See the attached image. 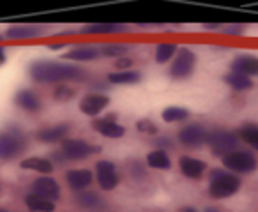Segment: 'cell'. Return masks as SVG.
I'll return each mask as SVG.
<instances>
[{
    "label": "cell",
    "instance_id": "19",
    "mask_svg": "<svg viewBox=\"0 0 258 212\" xmlns=\"http://www.w3.org/2000/svg\"><path fill=\"white\" fill-rule=\"evenodd\" d=\"M44 32V29L41 25H27V23H22V25H11L8 30H6V37L13 41H20V39H36V37H41V34Z\"/></svg>",
    "mask_w": 258,
    "mask_h": 212
},
{
    "label": "cell",
    "instance_id": "7",
    "mask_svg": "<svg viewBox=\"0 0 258 212\" xmlns=\"http://www.w3.org/2000/svg\"><path fill=\"white\" fill-rule=\"evenodd\" d=\"M195 67H197V55L189 48H179L170 64V78L175 82L186 80L195 73Z\"/></svg>",
    "mask_w": 258,
    "mask_h": 212
},
{
    "label": "cell",
    "instance_id": "15",
    "mask_svg": "<svg viewBox=\"0 0 258 212\" xmlns=\"http://www.w3.org/2000/svg\"><path fill=\"white\" fill-rule=\"evenodd\" d=\"M69 131H71V124L60 122V124H55V126L39 129L36 133V138L41 142V144H57V142L66 140V136L69 134Z\"/></svg>",
    "mask_w": 258,
    "mask_h": 212
},
{
    "label": "cell",
    "instance_id": "1",
    "mask_svg": "<svg viewBox=\"0 0 258 212\" xmlns=\"http://www.w3.org/2000/svg\"><path fill=\"white\" fill-rule=\"evenodd\" d=\"M29 76L36 83H64L83 82L87 80V71L75 64H62L58 60H36L30 64Z\"/></svg>",
    "mask_w": 258,
    "mask_h": 212
},
{
    "label": "cell",
    "instance_id": "20",
    "mask_svg": "<svg viewBox=\"0 0 258 212\" xmlns=\"http://www.w3.org/2000/svg\"><path fill=\"white\" fill-rule=\"evenodd\" d=\"M230 69L246 76H258V57L254 55H237L230 64Z\"/></svg>",
    "mask_w": 258,
    "mask_h": 212
},
{
    "label": "cell",
    "instance_id": "32",
    "mask_svg": "<svg viewBox=\"0 0 258 212\" xmlns=\"http://www.w3.org/2000/svg\"><path fill=\"white\" fill-rule=\"evenodd\" d=\"M137 129L140 131L142 134H156L158 133V126H156L152 120H149V119H140V120H137Z\"/></svg>",
    "mask_w": 258,
    "mask_h": 212
},
{
    "label": "cell",
    "instance_id": "23",
    "mask_svg": "<svg viewBox=\"0 0 258 212\" xmlns=\"http://www.w3.org/2000/svg\"><path fill=\"white\" fill-rule=\"evenodd\" d=\"M225 83L230 87L232 90L235 92H246V90L253 89V80L251 76H246L242 73H235V71H230L228 75H225Z\"/></svg>",
    "mask_w": 258,
    "mask_h": 212
},
{
    "label": "cell",
    "instance_id": "8",
    "mask_svg": "<svg viewBox=\"0 0 258 212\" xmlns=\"http://www.w3.org/2000/svg\"><path fill=\"white\" fill-rule=\"evenodd\" d=\"M96 180L99 184V187L103 191H111L118 186V172L117 166L111 161H106V159H101V161L96 163Z\"/></svg>",
    "mask_w": 258,
    "mask_h": 212
},
{
    "label": "cell",
    "instance_id": "3",
    "mask_svg": "<svg viewBox=\"0 0 258 212\" xmlns=\"http://www.w3.org/2000/svg\"><path fill=\"white\" fill-rule=\"evenodd\" d=\"M25 133L18 126H9L0 131V161H13L27 151Z\"/></svg>",
    "mask_w": 258,
    "mask_h": 212
},
{
    "label": "cell",
    "instance_id": "34",
    "mask_svg": "<svg viewBox=\"0 0 258 212\" xmlns=\"http://www.w3.org/2000/svg\"><path fill=\"white\" fill-rule=\"evenodd\" d=\"M225 32L232 34V36H240V34L244 32V27L242 25H228V27H225Z\"/></svg>",
    "mask_w": 258,
    "mask_h": 212
},
{
    "label": "cell",
    "instance_id": "10",
    "mask_svg": "<svg viewBox=\"0 0 258 212\" xmlns=\"http://www.w3.org/2000/svg\"><path fill=\"white\" fill-rule=\"evenodd\" d=\"M92 129L99 133L104 138H111V140H118L125 134V127L115 120V115L106 117H94L92 120Z\"/></svg>",
    "mask_w": 258,
    "mask_h": 212
},
{
    "label": "cell",
    "instance_id": "16",
    "mask_svg": "<svg viewBox=\"0 0 258 212\" xmlns=\"http://www.w3.org/2000/svg\"><path fill=\"white\" fill-rule=\"evenodd\" d=\"M76 203L89 212H101L106 208V201L101 194H97L96 191H80L76 193Z\"/></svg>",
    "mask_w": 258,
    "mask_h": 212
},
{
    "label": "cell",
    "instance_id": "21",
    "mask_svg": "<svg viewBox=\"0 0 258 212\" xmlns=\"http://www.w3.org/2000/svg\"><path fill=\"white\" fill-rule=\"evenodd\" d=\"M20 168L30 170V172H36V173H39V175H50L55 170V165L50 158H37V156H34V158L23 159V161L20 163Z\"/></svg>",
    "mask_w": 258,
    "mask_h": 212
},
{
    "label": "cell",
    "instance_id": "35",
    "mask_svg": "<svg viewBox=\"0 0 258 212\" xmlns=\"http://www.w3.org/2000/svg\"><path fill=\"white\" fill-rule=\"evenodd\" d=\"M68 46V43H50L48 44V48H50V50H62V48H66Z\"/></svg>",
    "mask_w": 258,
    "mask_h": 212
},
{
    "label": "cell",
    "instance_id": "33",
    "mask_svg": "<svg viewBox=\"0 0 258 212\" xmlns=\"http://www.w3.org/2000/svg\"><path fill=\"white\" fill-rule=\"evenodd\" d=\"M133 58L129 57H120V58H115V67H117V71H127V69L133 67Z\"/></svg>",
    "mask_w": 258,
    "mask_h": 212
},
{
    "label": "cell",
    "instance_id": "31",
    "mask_svg": "<svg viewBox=\"0 0 258 212\" xmlns=\"http://www.w3.org/2000/svg\"><path fill=\"white\" fill-rule=\"evenodd\" d=\"M75 96H76L75 89H71L69 85H64V83H58L53 90V99L58 101V103H68V101H71Z\"/></svg>",
    "mask_w": 258,
    "mask_h": 212
},
{
    "label": "cell",
    "instance_id": "37",
    "mask_svg": "<svg viewBox=\"0 0 258 212\" xmlns=\"http://www.w3.org/2000/svg\"><path fill=\"white\" fill-rule=\"evenodd\" d=\"M179 212H198V210H197L195 207H191V205H187V207H182V208H180Z\"/></svg>",
    "mask_w": 258,
    "mask_h": 212
},
{
    "label": "cell",
    "instance_id": "4",
    "mask_svg": "<svg viewBox=\"0 0 258 212\" xmlns=\"http://www.w3.org/2000/svg\"><path fill=\"white\" fill-rule=\"evenodd\" d=\"M221 161L226 170H230L233 173H240V175L253 173L258 168L256 156L249 151H232L226 156H223Z\"/></svg>",
    "mask_w": 258,
    "mask_h": 212
},
{
    "label": "cell",
    "instance_id": "38",
    "mask_svg": "<svg viewBox=\"0 0 258 212\" xmlns=\"http://www.w3.org/2000/svg\"><path fill=\"white\" fill-rule=\"evenodd\" d=\"M204 212H223V210H219V208H216V207H207Z\"/></svg>",
    "mask_w": 258,
    "mask_h": 212
},
{
    "label": "cell",
    "instance_id": "6",
    "mask_svg": "<svg viewBox=\"0 0 258 212\" xmlns=\"http://www.w3.org/2000/svg\"><path fill=\"white\" fill-rule=\"evenodd\" d=\"M239 134L233 133V131H226V129H216L209 133L207 138V145L211 147V152L218 158H223L228 152L237 151L239 147Z\"/></svg>",
    "mask_w": 258,
    "mask_h": 212
},
{
    "label": "cell",
    "instance_id": "24",
    "mask_svg": "<svg viewBox=\"0 0 258 212\" xmlns=\"http://www.w3.org/2000/svg\"><path fill=\"white\" fill-rule=\"evenodd\" d=\"M25 205L30 212H55V201L46 200L32 191L25 196Z\"/></svg>",
    "mask_w": 258,
    "mask_h": 212
},
{
    "label": "cell",
    "instance_id": "17",
    "mask_svg": "<svg viewBox=\"0 0 258 212\" xmlns=\"http://www.w3.org/2000/svg\"><path fill=\"white\" fill-rule=\"evenodd\" d=\"M99 57H103L101 55V48L94 46V44H78V46L69 50L64 55V58L73 62H92L97 60Z\"/></svg>",
    "mask_w": 258,
    "mask_h": 212
},
{
    "label": "cell",
    "instance_id": "27",
    "mask_svg": "<svg viewBox=\"0 0 258 212\" xmlns=\"http://www.w3.org/2000/svg\"><path fill=\"white\" fill-rule=\"evenodd\" d=\"M161 119L166 124H175V122H184L189 119V110L184 106H166L161 112Z\"/></svg>",
    "mask_w": 258,
    "mask_h": 212
},
{
    "label": "cell",
    "instance_id": "28",
    "mask_svg": "<svg viewBox=\"0 0 258 212\" xmlns=\"http://www.w3.org/2000/svg\"><path fill=\"white\" fill-rule=\"evenodd\" d=\"M237 134H239V138L244 142V144L253 147L254 151L258 152V124H253V122L244 124V126H240V129Z\"/></svg>",
    "mask_w": 258,
    "mask_h": 212
},
{
    "label": "cell",
    "instance_id": "18",
    "mask_svg": "<svg viewBox=\"0 0 258 212\" xmlns=\"http://www.w3.org/2000/svg\"><path fill=\"white\" fill-rule=\"evenodd\" d=\"M179 168H180V172H182L184 177L198 180V179L204 177V172H205V168H207V165H205L202 159L191 158V156H180Z\"/></svg>",
    "mask_w": 258,
    "mask_h": 212
},
{
    "label": "cell",
    "instance_id": "5",
    "mask_svg": "<svg viewBox=\"0 0 258 212\" xmlns=\"http://www.w3.org/2000/svg\"><path fill=\"white\" fill-rule=\"evenodd\" d=\"M60 152L64 154L66 161H82L94 154H99L101 147L80 138H66L60 144Z\"/></svg>",
    "mask_w": 258,
    "mask_h": 212
},
{
    "label": "cell",
    "instance_id": "39",
    "mask_svg": "<svg viewBox=\"0 0 258 212\" xmlns=\"http://www.w3.org/2000/svg\"><path fill=\"white\" fill-rule=\"evenodd\" d=\"M4 37H6V36H2V34H0V43H2V41H4Z\"/></svg>",
    "mask_w": 258,
    "mask_h": 212
},
{
    "label": "cell",
    "instance_id": "9",
    "mask_svg": "<svg viewBox=\"0 0 258 212\" xmlns=\"http://www.w3.org/2000/svg\"><path fill=\"white\" fill-rule=\"evenodd\" d=\"M177 138H179V142L184 145V147L197 149V147H202V145L207 144L209 131L205 129L202 124H187V126H184L182 129L179 131Z\"/></svg>",
    "mask_w": 258,
    "mask_h": 212
},
{
    "label": "cell",
    "instance_id": "12",
    "mask_svg": "<svg viewBox=\"0 0 258 212\" xmlns=\"http://www.w3.org/2000/svg\"><path fill=\"white\" fill-rule=\"evenodd\" d=\"M30 191L39 194V196L46 198V200H51V201H57L58 198H60V186H58V182L53 179V177H48V175L37 177V179L32 182Z\"/></svg>",
    "mask_w": 258,
    "mask_h": 212
},
{
    "label": "cell",
    "instance_id": "25",
    "mask_svg": "<svg viewBox=\"0 0 258 212\" xmlns=\"http://www.w3.org/2000/svg\"><path fill=\"white\" fill-rule=\"evenodd\" d=\"M147 166L154 170H170L172 168V161H170V156L166 151L158 149V151H152L147 154Z\"/></svg>",
    "mask_w": 258,
    "mask_h": 212
},
{
    "label": "cell",
    "instance_id": "40",
    "mask_svg": "<svg viewBox=\"0 0 258 212\" xmlns=\"http://www.w3.org/2000/svg\"><path fill=\"white\" fill-rule=\"evenodd\" d=\"M0 212H9V210H6V208H0Z\"/></svg>",
    "mask_w": 258,
    "mask_h": 212
},
{
    "label": "cell",
    "instance_id": "2",
    "mask_svg": "<svg viewBox=\"0 0 258 212\" xmlns=\"http://www.w3.org/2000/svg\"><path fill=\"white\" fill-rule=\"evenodd\" d=\"M242 182L237 173L226 168H214L209 175V196L214 200H225L230 198L240 189Z\"/></svg>",
    "mask_w": 258,
    "mask_h": 212
},
{
    "label": "cell",
    "instance_id": "22",
    "mask_svg": "<svg viewBox=\"0 0 258 212\" xmlns=\"http://www.w3.org/2000/svg\"><path fill=\"white\" fill-rule=\"evenodd\" d=\"M108 83L111 85H137L142 82V73L127 69V71H115L106 76Z\"/></svg>",
    "mask_w": 258,
    "mask_h": 212
},
{
    "label": "cell",
    "instance_id": "14",
    "mask_svg": "<svg viewBox=\"0 0 258 212\" xmlns=\"http://www.w3.org/2000/svg\"><path fill=\"white\" fill-rule=\"evenodd\" d=\"M15 104L20 110H23V112H27V113H37L43 108V103H41L39 96L30 89L18 90L15 96Z\"/></svg>",
    "mask_w": 258,
    "mask_h": 212
},
{
    "label": "cell",
    "instance_id": "26",
    "mask_svg": "<svg viewBox=\"0 0 258 212\" xmlns=\"http://www.w3.org/2000/svg\"><path fill=\"white\" fill-rule=\"evenodd\" d=\"M127 27L120 25V23H90L82 29L83 34H117L125 32Z\"/></svg>",
    "mask_w": 258,
    "mask_h": 212
},
{
    "label": "cell",
    "instance_id": "11",
    "mask_svg": "<svg viewBox=\"0 0 258 212\" xmlns=\"http://www.w3.org/2000/svg\"><path fill=\"white\" fill-rule=\"evenodd\" d=\"M108 104H110V97L104 96V94H87L80 101V112L87 117H99V113H103L106 110Z\"/></svg>",
    "mask_w": 258,
    "mask_h": 212
},
{
    "label": "cell",
    "instance_id": "29",
    "mask_svg": "<svg viewBox=\"0 0 258 212\" xmlns=\"http://www.w3.org/2000/svg\"><path fill=\"white\" fill-rule=\"evenodd\" d=\"M177 50H179V46L175 43H159L154 51V60L158 64H166L168 60H173Z\"/></svg>",
    "mask_w": 258,
    "mask_h": 212
},
{
    "label": "cell",
    "instance_id": "13",
    "mask_svg": "<svg viewBox=\"0 0 258 212\" xmlns=\"http://www.w3.org/2000/svg\"><path fill=\"white\" fill-rule=\"evenodd\" d=\"M94 173L87 168H75V170H69L66 173V182H68L69 189L75 191V193H80V191L87 189V187L92 184L94 180Z\"/></svg>",
    "mask_w": 258,
    "mask_h": 212
},
{
    "label": "cell",
    "instance_id": "30",
    "mask_svg": "<svg viewBox=\"0 0 258 212\" xmlns=\"http://www.w3.org/2000/svg\"><path fill=\"white\" fill-rule=\"evenodd\" d=\"M129 51L127 44H122V43H106L101 46V55L108 58H120L125 57Z\"/></svg>",
    "mask_w": 258,
    "mask_h": 212
},
{
    "label": "cell",
    "instance_id": "36",
    "mask_svg": "<svg viewBox=\"0 0 258 212\" xmlns=\"http://www.w3.org/2000/svg\"><path fill=\"white\" fill-rule=\"evenodd\" d=\"M6 64V48L0 46V65Z\"/></svg>",
    "mask_w": 258,
    "mask_h": 212
}]
</instances>
